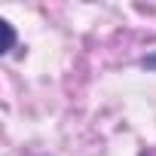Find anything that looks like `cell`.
Masks as SVG:
<instances>
[{
  "label": "cell",
  "instance_id": "6da1fadb",
  "mask_svg": "<svg viewBox=\"0 0 156 156\" xmlns=\"http://www.w3.org/2000/svg\"><path fill=\"white\" fill-rule=\"evenodd\" d=\"M0 25H3V31H6V49H3V52H9V49L16 46V31H12L9 22H0Z\"/></svg>",
  "mask_w": 156,
  "mask_h": 156
},
{
  "label": "cell",
  "instance_id": "7a4b0ae2",
  "mask_svg": "<svg viewBox=\"0 0 156 156\" xmlns=\"http://www.w3.org/2000/svg\"><path fill=\"white\" fill-rule=\"evenodd\" d=\"M141 156H156V150H144V153H141Z\"/></svg>",
  "mask_w": 156,
  "mask_h": 156
}]
</instances>
